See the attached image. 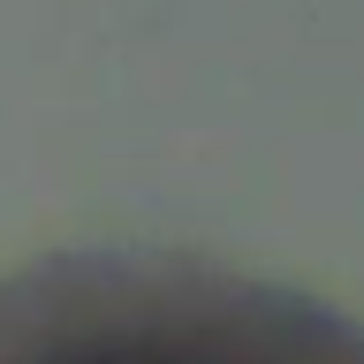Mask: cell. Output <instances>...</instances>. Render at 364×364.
Returning <instances> with one entry per match:
<instances>
[{
  "label": "cell",
  "mask_w": 364,
  "mask_h": 364,
  "mask_svg": "<svg viewBox=\"0 0 364 364\" xmlns=\"http://www.w3.org/2000/svg\"><path fill=\"white\" fill-rule=\"evenodd\" d=\"M0 364H364V334L220 273L84 258L0 289Z\"/></svg>",
  "instance_id": "6da1fadb"
}]
</instances>
